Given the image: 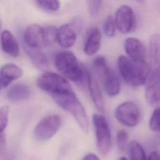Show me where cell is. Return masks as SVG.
Listing matches in <instances>:
<instances>
[{
    "label": "cell",
    "mask_w": 160,
    "mask_h": 160,
    "mask_svg": "<svg viewBox=\"0 0 160 160\" xmlns=\"http://www.w3.org/2000/svg\"><path fill=\"white\" fill-rule=\"evenodd\" d=\"M151 65L146 82L145 98L150 105L160 103V34H154L149 39Z\"/></svg>",
    "instance_id": "1"
},
{
    "label": "cell",
    "mask_w": 160,
    "mask_h": 160,
    "mask_svg": "<svg viewBox=\"0 0 160 160\" xmlns=\"http://www.w3.org/2000/svg\"><path fill=\"white\" fill-rule=\"evenodd\" d=\"M118 66L124 81L132 87H138L146 84L149 67L146 61L134 60L125 56L118 59Z\"/></svg>",
    "instance_id": "2"
},
{
    "label": "cell",
    "mask_w": 160,
    "mask_h": 160,
    "mask_svg": "<svg viewBox=\"0 0 160 160\" xmlns=\"http://www.w3.org/2000/svg\"><path fill=\"white\" fill-rule=\"evenodd\" d=\"M54 64L56 69L65 78L78 84L86 79V69L79 64L72 52L64 51L58 53L55 57Z\"/></svg>",
    "instance_id": "3"
},
{
    "label": "cell",
    "mask_w": 160,
    "mask_h": 160,
    "mask_svg": "<svg viewBox=\"0 0 160 160\" xmlns=\"http://www.w3.org/2000/svg\"><path fill=\"white\" fill-rule=\"evenodd\" d=\"M51 96L61 108L72 114L84 132L88 131L89 122L86 112L73 91L67 94L51 95Z\"/></svg>",
    "instance_id": "4"
},
{
    "label": "cell",
    "mask_w": 160,
    "mask_h": 160,
    "mask_svg": "<svg viewBox=\"0 0 160 160\" xmlns=\"http://www.w3.org/2000/svg\"><path fill=\"white\" fill-rule=\"evenodd\" d=\"M94 68L101 79L106 94L109 97L118 95L121 91V83L116 72L107 64L103 56H98L93 61Z\"/></svg>",
    "instance_id": "5"
},
{
    "label": "cell",
    "mask_w": 160,
    "mask_h": 160,
    "mask_svg": "<svg viewBox=\"0 0 160 160\" xmlns=\"http://www.w3.org/2000/svg\"><path fill=\"white\" fill-rule=\"evenodd\" d=\"M38 87L50 95L64 94L72 91L69 82L63 76L53 72H45L36 81Z\"/></svg>",
    "instance_id": "6"
},
{
    "label": "cell",
    "mask_w": 160,
    "mask_h": 160,
    "mask_svg": "<svg viewBox=\"0 0 160 160\" xmlns=\"http://www.w3.org/2000/svg\"><path fill=\"white\" fill-rule=\"evenodd\" d=\"M95 129L97 148L102 155L108 153L111 144V131L106 118L98 114H94L92 117Z\"/></svg>",
    "instance_id": "7"
},
{
    "label": "cell",
    "mask_w": 160,
    "mask_h": 160,
    "mask_svg": "<svg viewBox=\"0 0 160 160\" xmlns=\"http://www.w3.org/2000/svg\"><path fill=\"white\" fill-rule=\"evenodd\" d=\"M114 115L121 124L129 128L136 126L141 118L139 109L132 101H125L119 104L115 109Z\"/></svg>",
    "instance_id": "8"
},
{
    "label": "cell",
    "mask_w": 160,
    "mask_h": 160,
    "mask_svg": "<svg viewBox=\"0 0 160 160\" xmlns=\"http://www.w3.org/2000/svg\"><path fill=\"white\" fill-rule=\"evenodd\" d=\"M61 125V119L57 114L43 118L36 126L34 136L38 141H46L51 138L58 131Z\"/></svg>",
    "instance_id": "9"
},
{
    "label": "cell",
    "mask_w": 160,
    "mask_h": 160,
    "mask_svg": "<svg viewBox=\"0 0 160 160\" xmlns=\"http://www.w3.org/2000/svg\"><path fill=\"white\" fill-rule=\"evenodd\" d=\"M116 27L122 34L131 32L135 26V18L132 8L126 4L119 6L114 17Z\"/></svg>",
    "instance_id": "10"
},
{
    "label": "cell",
    "mask_w": 160,
    "mask_h": 160,
    "mask_svg": "<svg viewBox=\"0 0 160 160\" xmlns=\"http://www.w3.org/2000/svg\"><path fill=\"white\" fill-rule=\"evenodd\" d=\"M24 40L31 48L41 49L46 46L44 28L36 24L29 25L24 30Z\"/></svg>",
    "instance_id": "11"
},
{
    "label": "cell",
    "mask_w": 160,
    "mask_h": 160,
    "mask_svg": "<svg viewBox=\"0 0 160 160\" xmlns=\"http://www.w3.org/2000/svg\"><path fill=\"white\" fill-rule=\"evenodd\" d=\"M86 81L94 105L99 111L103 112L104 110V102L101 89L94 74L87 69L86 71Z\"/></svg>",
    "instance_id": "12"
},
{
    "label": "cell",
    "mask_w": 160,
    "mask_h": 160,
    "mask_svg": "<svg viewBox=\"0 0 160 160\" xmlns=\"http://www.w3.org/2000/svg\"><path fill=\"white\" fill-rule=\"evenodd\" d=\"M124 48L129 58L145 61L146 57V49L144 44L135 38H128L124 43Z\"/></svg>",
    "instance_id": "13"
},
{
    "label": "cell",
    "mask_w": 160,
    "mask_h": 160,
    "mask_svg": "<svg viewBox=\"0 0 160 160\" xmlns=\"http://www.w3.org/2000/svg\"><path fill=\"white\" fill-rule=\"evenodd\" d=\"M76 32L72 24H64L57 29L56 41L64 48L72 47L76 40Z\"/></svg>",
    "instance_id": "14"
},
{
    "label": "cell",
    "mask_w": 160,
    "mask_h": 160,
    "mask_svg": "<svg viewBox=\"0 0 160 160\" xmlns=\"http://www.w3.org/2000/svg\"><path fill=\"white\" fill-rule=\"evenodd\" d=\"M23 74L22 69L13 63H8L0 68V80L2 87H6L13 80L19 79Z\"/></svg>",
    "instance_id": "15"
},
{
    "label": "cell",
    "mask_w": 160,
    "mask_h": 160,
    "mask_svg": "<svg viewBox=\"0 0 160 160\" xmlns=\"http://www.w3.org/2000/svg\"><path fill=\"white\" fill-rule=\"evenodd\" d=\"M1 42L4 52L12 57L18 56L19 52V44L16 39L10 31L4 30L2 32Z\"/></svg>",
    "instance_id": "16"
},
{
    "label": "cell",
    "mask_w": 160,
    "mask_h": 160,
    "mask_svg": "<svg viewBox=\"0 0 160 160\" xmlns=\"http://www.w3.org/2000/svg\"><path fill=\"white\" fill-rule=\"evenodd\" d=\"M101 42V34L97 28L91 30L88 35L84 46V52L86 55L92 56L95 54L100 48Z\"/></svg>",
    "instance_id": "17"
},
{
    "label": "cell",
    "mask_w": 160,
    "mask_h": 160,
    "mask_svg": "<svg viewBox=\"0 0 160 160\" xmlns=\"http://www.w3.org/2000/svg\"><path fill=\"white\" fill-rule=\"evenodd\" d=\"M31 95L30 88L23 83H16L11 86L7 92V97L12 101L27 99Z\"/></svg>",
    "instance_id": "18"
},
{
    "label": "cell",
    "mask_w": 160,
    "mask_h": 160,
    "mask_svg": "<svg viewBox=\"0 0 160 160\" xmlns=\"http://www.w3.org/2000/svg\"><path fill=\"white\" fill-rule=\"evenodd\" d=\"M26 52L34 64L39 69H46L49 65L48 58L46 54L39 49H33L26 47Z\"/></svg>",
    "instance_id": "19"
},
{
    "label": "cell",
    "mask_w": 160,
    "mask_h": 160,
    "mask_svg": "<svg viewBox=\"0 0 160 160\" xmlns=\"http://www.w3.org/2000/svg\"><path fill=\"white\" fill-rule=\"evenodd\" d=\"M129 153L131 160H148L142 146L136 141L130 143Z\"/></svg>",
    "instance_id": "20"
},
{
    "label": "cell",
    "mask_w": 160,
    "mask_h": 160,
    "mask_svg": "<svg viewBox=\"0 0 160 160\" xmlns=\"http://www.w3.org/2000/svg\"><path fill=\"white\" fill-rule=\"evenodd\" d=\"M35 2L41 9L49 12L57 11L60 7V3L58 1L44 0L36 1Z\"/></svg>",
    "instance_id": "21"
},
{
    "label": "cell",
    "mask_w": 160,
    "mask_h": 160,
    "mask_svg": "<svg viewBox=\"0 0 160 160\" xmlns=\"http://www.w3.org/2000/svg\"><path fill=\"white\" fill-rule=\"evenodd\" d=\"M128 134L124 129H121L117 132L116 143L117 147L119 151L123 152L126 151L128 144Z\"/></svg>",
    "instance_id": "22"
},
{
    "label": "cell",
    "mask_w": 160,
    "mask_h": 160,
    "mask_svg": "<svg viewBox=\"0 0 160 160\" xmlns=\"http://www.w3.org/2000/svg\"><path fill=\"white\" fill-rule=\"evenodd\" d=\"M149 127L152 131L160 132V106L152 112L149 120Z\"/></svg>",
    "instance_id": "23"
},
{
    "label": "cell",
    "mask_w": 160,
    "mask_h": 160,
    "mask_svg": "<svg viewBox=\"0 0 160 160\" xmlns=\"http://www.w3.org/2000/svg\"><path fill=\"white\" fill-rule=\"evenodd\" d=\"M104 34L107 37H112L114 35L116 30V25L114 18L111 16H109L104 21L102 26Z\"/></svg>",
    "instance_id": "24"
},
{
    "label": "cell",
    "mask_w": 160,
    "mask_h": 160,
    "mask_svg": "<svg viewBox=\"0 0 160 160\" xmlns=\"http://www.w3.org/2000/svg\"><path fill=\"white\" fill-rule=\"evenodd\" d=\"M56 32L57 29L54 26H48L44 28L46 46L52 45L56 41Z\"/></svg>",
    "instance_id": "25"
},
{
    "label": "cell",
    "mask_w": 160,
    "mask_h": 160,
    "mask_svg": "<svg viewBox=\"0 0 160 160\" xmlns=\"http://www.w3.org/2000/svg\"><path fill=\"white\" fill-rule=\"evenodd\" d=\"M9 108L8 106H3L0 108V133L4 132L8 123Z\"/></svg>",
    "instance_id": "26"
},
{
    "label": "cell",
    "mask_w": 160,
    "mask_h": 160,
    "mask_svg": "<svg viewBox=\"0 0 160 160\" xmlns=\"http://www.w3.org/2000/svg\"><path fill=\"white\" fill-rule=\"evenodd\" d=\"M88 9L91 16H96L100 11L102 6V1L98 0H91L87 2Z\"/></svg>",
    "instance_id": "27"
},
{
    "label": "cell",
    "mask_w": 160,
    "mask_h": 160,
    "mask_svg": "<svg viewBox=\"0 0 160 160\" xmlns=\"http://www.w3.org/2000/svg\"><path fill=\"white\" fill-rule=\"evenodd\" d=\"M148 160H160V155L156 151L151 152L148 158Z\"/></svg>",
    "instance_id": "28"
},
{
    "label": "cell",
    "mask_w": 160,
    "mask_h": 160,
    "mask_svg": "<svg viewBox=\"0 0 160 160\" xmlns=\"http://www.w3.org/2000/svg\"><path fill=\"white\" fill-rule=\"evenodd\" d=\"M6 139L4 135V133H0V151H2L5 148Z\"/></svg>",
    "instance_id": "29"
},
{
    "label": "cell",
    "mask_w": 160,
    "mask_h": 160,
    "mask_svg": "<svg viewBox=\"0 0 160 160\" xmlns=\"http://www.w3.org/2000/svg\"><path fill=\"white\" fill-rule=\"evenodd\" d=\"M82 160H99V159L96 154L92 153H89L86 154L83 158Z\"/></svg>",
    "instance_id": "30"
},
{
    "label": "cell",
    "mask_w": 160,
    "mask_h": 160,
    "mask_svg": "<svg viewBox=\"0 0 160 160\" xmlns=\"http://www.w3.org/2000/svg\"><path fill=\"white\" fill-rule=\"evenodd\" d=\"M119 160H128L125 157H121Z\"/></svg>",
    "instance_id": "31"
},
{
    "label": "cell",
    "mask_w": 160,
    "mask_h": 160,
    "mask_svg": "<svg viewBox=\"0 0 160 160\" xmlns=\"http://www.w3.org/2000/svg\"><path fill=\"white\" fill-rule=\"evenodd\" d=\"M1 25H2V22H1V18H0V31H1Z\"/></svg>",
    "instance_id": "32"
},
{
    "label": "cell",
    "mask_w": 160,
    "mask_h": 160,
    "mask_svg": "<svg viewBox=\"0 0 160 160\" xmlns=\"http://www.w3.org/2000/svg\"><path fill=\"white\" fill-rule=\"evenodd\" d=\"M1 80H0V89H1Z\"/></svg>",
    "instance_id": "33"
}]
</instances>
